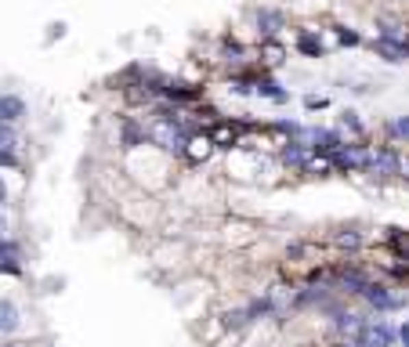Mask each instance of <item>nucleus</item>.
I'll return each instance as SVG.
<instances>
[{"instance_id": "obj_1", "label": "nucleus", "mask_w": 409, "mask_h": 347, "mask_svg": "<svg viewBox=\"0 0 409 347\" xmlns=\"http://www.w3.org/2000/svg\"><path fill=\"white\" fill-rule=\"evenodd\" d=\"M152 138H156L167 152H188V149H185L188 138H185V131H182V127H177L174 120H160L156 131H152Z\"/></svg>"}, {"instance_id": "obj_2", "label": "nucleus", "mask_w": 409, "mask_h": 347, "mask_svg": "<svg viewBox=\"0 0 409 347\" xmlns=\"http://www.w3.org/2000/svg\"><path fill=\"white\" fill-rule=\"evenodd\" d=\"M399 337L388 322H366V329L359 333V337H351V340H359L366 347H391V340Z\"/></svg>"}, {"instance_id": "obj_3", "label": "nucleus", "mask_w": 409, "mask_h": 347, "mask_svg": "<svg viewBox=\"0 0 409 347\" xmlns=\"http://www.w3.org/2000/svg\"><path fill=\"white\" fill-rule=\"evenodd\" d=\"M362 297L373 304V307H380V311H395V307L406 304V297H399V293H391L384 286H377V282H369V286L362 290Z\"/></svg>"}, {"instance_id": "obj_4", "label": "nucleus", "mask_w": 409, "mask_h": 347, "mask_svg": "<svg viewBox=\"0 0 409 347\" xmlns=\"http://www.w3.org/2000/svg\"><path fill=\"white\" fill-rule=\"evenodd\" d=\"M334 329L340 333V337H359V333L366 329V318L362 315H351V311H337V318H334Z\"/></svg>"}, {"instance_id": "obj_5", "label": "nucleus", "mask_w": 409, "mask_h": 347, "mask_svg": "<svg viewBox=\"0 0 409 347\" xmlns=\"http://www.w3.org/2000/svg\"><path fill=\"white\" fill-rule=\"evenodd\" d=\"M369 166H373L377 174H399L402 170V163H399V152H391V149H380L373 159H369Z\"/></svg>"}, {"instance_id": "obj_6", "label": "nucleus", "mask_w": 409, "mask_h": 347, "mask_svg": "<svg viewBox=\"0 0 409 347\" xmlns=\"http://www.w3.org/2000/svg\"><path fill=\"white\" fill-rule=\"evenodd\" d=\"M22 112H25V101H22V98H15V94H0V116H4V123H15Z\"/></svg>"}, {"instance_id": "obj_7", "label": "nucleus", "mask_w": 409, "mask_h": 347, "mask_svg": "<svg viewBox=\"0 0 409 347\" xmlns=\"http://www.w3.org/2000/svg\"><path fill=\"white\" fill-rule=\"evenodd\" d=\"M258 25H261V33H264V36L279 33V25H283V11H272V8L258 11Z\"/></svg>"}, {"instance_id": "obj_8", "label": "nucleus", "mask_w": 409, "mask_h": 347, "mask_svg": "<svg viewBox=\"0 0 409 347\" xmlns=\"http://www.w3.org/2000/svg\"><path fill=\"white\" fill-rule=\"evenodd\" d=\"M297 51H301V55H308V58H323V40H319L315 33H301Z\"/></svg>"}, {"instance_id": "obj_9", "label": "nucleus", "mask_w": 409, "mask_h": 347, "mask_svg": "<svg viewBox=\"0 0 409 347\" xmlns=\"http://www.w3.org/2000/svg\"><path fill=\"white\" fill-rule=\"evenodd\" d=\"M15 326H18V311H15V304L0 300V333H15Z\"/></svg>"}, {"instance_id": "obj_10", "label": "nucleus", "mask_w": 409, "mask_h": 347, "mask_svg": "<svg viewBox=\"0 0 409 347\" xmlns=\"http://www.w3.org/2000/svg\"><path fill=\"white\" fill-rule=\"evenodd\" d=\"M214 145H221V149H232L236 145V127L232 123H221V127H214Z\"/></svg>"}, {"instance_id": "obj_11", "label": "nucleus", "mask_w": 409, "mask_h": 347, "mask_svg": "<svg viewBox=\"0 0 409 347\" xmlns=\"http://www.w3.org/2000/svg\"><path fill=\"white\" fill-rule=\"evenodd\" d=\"M304 159H308V149H304L301 141H290V145L283 149V163L297 166V163H304Z\"/></svg>"}, {"instance_id": "obj_12", "label": "nucleus", "mask_w": 409, "mask_h": 347, "mask_svg": "<svg viewBox=\"0 0 409 347\" xmlns=\"http://www.w3.org/2000/svg\"><path fill=\"white\" fill-rule=\"evenodd\" d=\"M258 91H261L264 98H272V101H286V98H290V94H286L275 80H261V83H258Z\"/></svg>"}, {"instance_id": "obj_13", "label": "nucleus", "mask_w": 409, "mask_h": 347, "mask_svg": "<svg viewBox=\"0 0 409 347\" xmlns=\"http://www.w3.org/2000/svg\"><path fill=\"white\" fill-rule=\"evenodd\" d=\"M188 145H193V159H207V156H210V145H214V141H210V138H193Z\"/></svg>"}, {"instance_id": "obj_14", "label": "nucleus", "mask_w": 409, "mask_h": 347, "mask_svg": "<svg viewBox=\"0 0 409 347\" xmlns=\"http://www.w3.org/2000/svg\"><path fill=\"white\" fill-rule=\"evenodd\" d=\"M334 242H337V246H362V242H366V231H344V235H337Z\"/></svg>"}, {"instance_id": "obj_15", "label": "nucleus", "mask_w": 409, "mask_h": 347, "mask_svg": "<svg viewBox=\"0 0 409 347\" xmlns=\"http://www.w3.org/2000/svg\"><path fill=\"white\" fill-rule=\"evenodd\" d=\"M319 300H326V290H319V286L297 293V304H319Z\"/></svg>"}, {"instance_id": "obj_16", "label": "nucleus", "mask_w": 409, "mask_h": 347, "mask_svg": "<svg viewBox=\"0 0 409 347\" xmlns=\"http://www.w3.org/2000/svg\"><path fill=\"white\" fill-rule=\"evenodd\" d=\"M388 134L391 138H409V116H399L395 123H388Z\"/></svg>"}, {"instance_id": "obj_17", "label": "nucleus", "mask_w": 409, "mask_h": 347, "mask_svg": "<svg viewBox=\"0 0 409 347\" xmlns=\"http://www.w3.org/2000/svg\"><path fill=\"white\" fill-rule=\"evenodd\" d=\"M337 40H340L344 47H355V44H362V36L351 33V29H344V25H337Z\"/></svg>"}, {"instance_id": "obj_18", "label": "nucleus", "mask_w": 409, "mask_h": 347, "mask_svg": "<svg viewBox=\"0 0 409 347\" xmlns=\"http://www.w3.org/2000/svg\"><path fill=\"white\" fill-rule=\"evenodd\" d=\"M138 141H142V131H138L134 123H123V145L131 149V145H138Z\"/></svg>"}, {"instance_id": "obj_19", "label": "nucleus", "mask_w": 409, "mask_h": 347, "mask_svg": "<svg viewBox=\"0 0 409 347\" xmlns=\"http://www.w3.org/2000/svg\"><path fill=\"white\" fill-rule=\"evenodd\" d=\"M0 149H15V131H11V123L0 127Z\"/></svg>"}, {"instance_id": "obj_20", "label": "nucleus", "mask_w": 409, "mask_h": 347, "mask_svg": "<svg viewBox=\"0 0 409 347\" xmlns=\"http://www.w3.org/2000/svg\"><path fill=\"white\" fill-rule=\"evenodd\" d=\"M264 62H275V66H279V62H283V47H279V44L272 47V44H268V47H264Z\"/></svg>"}, {"instance_id": "obj_21", "label": "nucleus", "mask_w": 409, "mask_h": 347, "mask_svg": "<svg viewBox=\"0 0 409 347\" xmlns=\"http://www.w3.org/2000/svg\"><path fill=\"white\" fill-rule=\"evenodd\" d=\"M344 123H348L355 134H362V120H359V112H344Z\"/></svg>"}, {"instance_id": "obj_22", "label": "nucleus", "mask_w": 409, "mask_h": 347, "mask_svg": "<svg viewBox=\"0 0 409 347\" xmlns=\"http://www.w3.org/2000/svg\"><path fill=\"white\" fill-rule=\"evenodd\" d=\"M275 127H279V131H283V134H304V131H301V127H297V123H290V120H283V123H275Z\"/></svg>"}, {"instance_id": "obj_23", "label": "nucleus", "mask_w": 409, "mask_h": 347, "mask_svg": "<svg viewBox=\"0 0 409 347\" xmlns=\"http://www.w3.org/2000/svg\"><path fill=\"white\" fill-rule=\"evenodd\" d=\"M0 166H18V159H15V156H11V152H8V149H0Z\"/></svg>"}, {"instance_id": "obj_24", "label": "nucleus", "mask_w": 409, "mask_h": 347, "mask_svg": "<svg viewBox=\"0 0 409 347\" xmlns=\"http://www.w3.org/2000/svg\"><path fill=\"white\" fill-rule=\"evenodd\" d=\"M399 340H402V347H409V322L399 326Z\"/></svg>"}, {"instance_id": "obj_25", "label": "nucleus", "mask_w": 409, "mask_h": 347, "mask_svg": "<svg viewBox=\"0 0 409 347\" xmlns=\"http://www.w3.org/2000/svg\"><path fill=\"white\" fill-rule=\"evenodd\" d=\"M326 105H330L326 98H312V101H308V109H326Z\"/></svg>"}, {"instance_id": "obj_26", "label": "nucleus", "mask_w": 409, "mask_h": 347, "mask_svg": "<svg viewBox=\"0 0 409 347\" xmlns=\"http://www.w3.org/2000/svg\"><path fill=\"white\" fill-rule=\"evenodd\" d=\"M8 203V188H4V181H0V207Z\"/></svg>"}, {"instance_id": "obj_27", "label": "nucleus", "mask_w": 409, "mask_h": 347, "mask_svg": "<svg viewBox=\"0 0 409 347\" xmlns=\"http://www.w3.org/2000/svg\"><path fill=\"white\" fill-rule=\"evenodd\" d=\"M0 235H4V217H0Z\"/></svg>"}, {"instance_id": "obj_28", "label": "nucleus", "mask_w": 409, "mask_h": 347, "mask_svg": "<svg viewBox=\"0 0 409 347\" xmlns=\"http://www.w3.org/2000/svg\"><path fill=\"white\" fill-rule=\"evenodd\" d=\"M0 127H4V116H0Z\"/></svg>"}, {"instance_id": "obj_29", "label": "nucleus", "mask_w": 409, "mask_h": 347, "mask_svg": "<svg viewBox=\"0 0 409 347\" xmlns=\"http://www.w3.org/2000/svg\"><path fill=\"white\" fill-rule=\"evenodd\" d=\"M8 347H18V344H8Z\"/></svg>"}]
</instances>
